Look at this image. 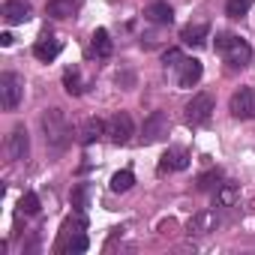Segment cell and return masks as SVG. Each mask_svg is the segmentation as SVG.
Returning a JSON list of instances; mask_svg holds the SVG:
<instances>
[{
	"mask_svg": "<svg viewBox=\"0 0 255 255\" xmlns=\"http://www.w3.org/2000/svg\"><path fill=\"white\" fill-rule=\"evenodd\" d=\"M0 15H3L9 24H24L30 18V6L24 3V0H6L3 9H0Z\"/></svg>",
	"mask_w": 255,
	"mask_h": 255,
	"instance_id": "5bb4252c",
	"label": "cell"
},
{
	"mask_svg": "<svg viewBox=\"0 0 255 255\" xmlns=\"http://www.w3.org/2000/svg\"><path fill=\"white\" fill-rule=\"evenodd\" d=\"M132 183H135V174L132 171H117L111 177V192H129Z\"/></svg>",
	"mask_w": 255,
	"mask_h": 255,
	"instance_id": "7402d4cb",
	"label": "cell"
},
{
	"mask_svg": "<svg viewBox=\"0 0 255 255\" xmlns=\"http://www.w3.org/2000/svg\"><path fill=\"white\" fill-rule=\"evenodd\" d=\"M180 60H183V54H180L177 48H168V51L162 54V63H165V66H171V69H174V66H177Z\"/></svg>",
	"mask_w": 255,
	"mask_h": 255,
	"instance_id": "4316f807",
	"label": "cell"
},
{
	"mask_svg": "<svg viewBox=\"0 0 255 255\" xmlns=\"http://www.w3.org/2000/svg\"><path fill=\"white\" fill-rule=\"evenodd\" d=\"M216 51H219V57H222L231 69H243V66H249V60H252L249 42L240 39V36H234V33H216Z\"/></svg>",
	"mask_w": 255,
	"mask_h": 255,
	"instance_id": "7a4b0ae2",
	"label": "cell"
},
{
	"mask_svg": "<svg viewBox=\"0 0 255 255\" xmlns=\"http://www.w3.org/2000/svg\"><path fill=\"white\" fill-rule=\"evenodd\" d=\"M144 18L153 21V24H171L174 21V9L165 3V0H156V3L144 6Z\"/></svg>",
	"mask_w": 255,
	"mask_h": 255,
	"instance_id": "2e32d148",
	"label": "cell"
},
{
	"mask_svg": "<svg viewBox=\"0 0 255 255\" xmlns=\"http://www.w3.org/2000/svg\"><path fill=\"white\" fill-rule=\"evenodd\" d=\"M33 54H36L42 63H51V60L60 54V39H54L51 33H42V36L36 39V45H33Z\"/></svg>",
	"mask_w": 255,
	"mask_h": 255,
	"instance_id": "7c38bea8",
	"label": "cell"
},
{
	"mask_svg": "<svg viewBox=\"0 0 255 255\" xmlns=\"http://www.w3.org/2000/svg\"><path fill=\"white\" fill-rule=\"evenodd\" d=\"M210 114H213V96H210V93H195V96L186 102V123H189V126L207 123Z\"/></svg>",
	"mask_w": 255,
	"mask_h": 255,
	"instance_id": "5b68a950",
	"label": "cell"
},
{
	"mask_svg": "<svg viewBox=\"0 0 255 255\" xmlns=\"http://www.w3.org/2000/svg\"><path fill=\"white\" fill-rule=\"evenodd\" d=\"M219 180H222V174L213 168V171H204V174L198 177V183H195V186H198L201 192H216V189H219Z\"/></svg>",
	"mask_w": 255,
	"mask_h": 255,
	"instance_id": "cb8c5ba5",
	"label": "cell"
},
{
	"mask_svg": "<svg viewBox=\"0 0 255 255\" xmlns=\"http://www.w3.org/2000/svg\"><path fill=\"white\" fill-rule=\"evenodd\" d=\"M42 132H45V144L51 150H63L72 141V129H69V120L60 108H48L42 114Z\"/></svg>",
	"mask_w": 255,
	"mask_h": 255,
	"instance_id": "6da1fadb",
	"label": "cell"
},
{
	"mask_svg": "<svg viewBox=\"0 0 255 255\" xmlns=\"http://www.w3.org/2000/svg\"><path fill=\"white\" fill-rule=\"evenodd\" d=\"M132 132H135V126H132V117L126 111H117L114 117L105 120V135L111 138V144H129Z\"/></svg>",
	"mask_w": 255,
	"mask_h": 255,
	"instance_id": "277c9868",
	"label": "cell"
},
{
	"mask_svg": "<svg viewBox=\"0 0 255 255\" xmlns=\"http://www.w3.org/2000/svg\"><path fill=\"white\" fill-rule=\"evenodd\" d=\"M21 96H24L21 75H15V72H3V75H0V102H3L6 111H15L21 105Z\"/></svg>",
	"mask_w": 255,
	"mask_h": 255,
	"instance_id": "3957f363",
	"label": "cell"
},
{
	"mask_svg": "<svg viewBox=\"0 0 255 255\" xmlns=\"http://www.w3.org/2000/svg\"><path fill=\"white\" fill-rule=\"evenodd\" d=\"M207 36H210V24H204V21H198V24H186L183 33H180V39H183L186 45H192V48L204 45Z\"/></svg>",
	"mask_w": 255,
	"mask_h": 255,
	"instance_id": "e0dca14e",
	"label": "cell"
},
{
	"mask_svg": "<svg viewBox=\"0 0 255 255\" xmlns=\"http://www.w3.org/2000/svg\"><path fill=\"white\" fill-rule=\"evenodd\" d=\"M102 135H105V123H102L99 117H90V120L81 126L78 141H81V144H93V141H99Z\"/></svg>",
	"mask_w": 255,
	"mask_h": 255,
	"instance_id": "d6986e66",
	"label": "cell"
},
{
	"mask_svg": "<svg viewBox=\"0 0 255 255\" xmlns=\"http://www.w3.org/2000/svg\"><path fill=\"white\" fill-rule=\"evenodd\" d=\"M252 9V0H225V15L228 18H243Z\"/></svg>",
	"mask_w": 255,
	"mask_h": 255,
	"instance_id": "603a6c76",
	"label": "cell"
},
{
	"mask_svg": "<svg viewBox=\"0 0 255 255\" xmlns=\"http://www.w3.org/2000/svg\"><path fill=\"white\" fill-rule=\"evenodd\" d=\"M87 195H90V186H87V183H78V186L72 189V207H75L78 213L87 207Z\"/></svg>",
	"mask_w": 255,
	"mask_h": 255,
	"instance_id": "d4e9b609",
	"label": "cell"
},
{
	"mask_svg": "<svg viewBox=\"0 0 255 255\" xmlns=\"http://www.w3.org/2000/svg\"><path fill=\"white\" fill-rule=\"evenodd\" d=\"M174 69H177V84H180V87L198 84V81H201V72H204V69H201V60H195V57H183Z\"/></svg>",
	"mask_w": 255,
	"mask_h": 255,
	"instance_id": "9c48e42d",
	"label": "cell"
},
{
	"mask_svg": "<svg viewBox=\"0 0 255 255\" xmlns=\"http://www.w3.org/2000/svg\"><path fill=\"white\" fill-rule=\"evenodd\" d=\"M117 84L120 87H132L135 84V75L132 72H117Z\"/></svg>",
	"mask_w": 255,
	"mask_h": 255,
	"instance_id": "83f0119b",
	"label": "cell"
},
{
	"mask_svg": "<svg viewBox=\"0 0 255 255\" xmlns=\"http://www.w3.org/2000/svg\"><path fill=\"white\" fill-rule=\"evenodd\" d=\"M183 168H189V153L183 147H171V150L162 153L159 171H183Z\"/></svg>",
	"mask_w": 255,
	"mask_h": 255,
	"instance_id": "8fae6325",
	"label": "cell"
},
{
	"mask_svg": "<svg viewBox=\"0 0 255 255\" xmlns=\"http://www.w3.org/2000/svg\"><path fill=\"white\" fill-rule=\"evenodd\" d=\"M18 210H21V213H27V216L39 213V198H36V192H24V195H21V201H18Z\"/></svg>",
	"mask_w": 255,
	"mask_h": 255,
	"instance_id": "484cf974",
	"label": "cell"
},
{
	"mask_svg": "<svg viewBox=\"0 0 255 255\" xmlns=\"http://www.w3.org/2000/svg\"><path fill=\"white\" fill-rule=\"evenodd\" d=\"M63 87H66L69 96H81V93H84V81H81L78 66H69V69L63 72Z\"/></svg>",
	"mask_w": 255,
	"mask_h": 255,
	"instance_id": "ffe728a7",
	"label": "cell"
},
{
	"mask_svg": "<svg viewBox=\"0 0 255 255\" xmlns=\"http://www.w3.org/2000/svg\"><path fill=\"white\" fill-rule=\"evenodd\" d=\"M90 240L84 237V231H75V234H60L57 240V252H66V255H78V252H87Z\"/></svg>",
	"mask_w": 255,
	"mask_h": 255,
	"instance_id": "4fadbf2b",
	"label": "cell"
},
{
	"mask_svg": "<svg viewBox=\"0 0 255 255\" xmlns=\"http://www.w3.org/2000/svg\"><path fill=\"white\" fill-rule=\"evenodd\" d=\"M111 51H114V45H111V36H108V30H93V36H90V54H96V57H111Z\"/></svg>",
	"mask_w": 255,
	"mask_h": 255,
	"instance_id": "ac0fdd59",
	"label": "cell"
},
{
	"mask_svg": "<svg viewBox=\"0 0 255 255\" xmlns=\"http://www.w3.org/2000/svg\"><path fill=\"white\" fill-rule=\"evenodd\" d=\"M6 153H9L12 162L27 159V153H30V135H27L24 126H15V129L9 132V138H6Z\"/></svg>",
	"mask_w": 255,
	"mask_h": 255,
	"instance_id": "ba28073f",
	"label": "cell"
},
{
	"mask_svg": "<svg viewBox=\"0 0 255 255\" xmlns=\"http://www.w3.org/2000/svg\"><path fill=\"white\" fill-rule=\"evenodd\" d=\"M0 45L9 48V45H12V33H0Z\"/></svg>",
	"mask_w": 255,
	"mask_h": 255,
	"instance_id": "f1b7e54d",
	"label": "cell"
},
{
	"mask_svg": "<svg viewBox=\"0 0 255 255\" xmlns=\"http://www.w3.org/2000/svg\"><path fill=\"white\" fill-rule=\"evenodd\" d=\"M237 198H240V186L237 183H219V189H216V204L219 207H231Z\"/></svg>",
	"mask_w": 255,
	"mask_h": 255,
	"instance_id": "44dd1931",
	"label": "cell"
},
{
	"mask_svg": "<svg viewBox=\"0 0 255 255\" xmlns=\"http://www.w3.org/2000/svg\"><path fill=\"white\" fill-rule=\"evenodd\" d=\"M216 225H219V213H216V210H198V213L189 219L186 231H189V234H210V231H216Z\"/></svg>",
	"mask_w": 255,
	"mask_h": 255,
	"instance_id": "30bf717a",
	"label": "cell"
},
{
	"mask_svg": "<svg viewBox=\"0 0 255 255\" xmlns=\"http://www.w3.org/2000/svg\"><path fill=\"white\" fill-rule=\"evenodd\" d=\"M84 0H48L45 3V12L51 18H72L78 9H81Z\"/></svg>",
	"mask_w": 255,
	"mask_h": 255,
	"instance_id": "9a60e30c",
	"label": "cell"
},
{
	"mask_svg": "<svg viewBox=\"0 0 255 255\" xmlns=\"http://www.w3.org/2000/svg\"><path fill=\"white\" fill-rule=\"evenodd\" d=\"M168 129H171V123H168L165 111H150V117L141 126V138H144V144H153V141H162L168 135Z\"/></svg>",
	"mask_w": 255,
	"mask_h": 255,
	"instance_id": "52a82bcc",
	"label": "cell"
},
{
	"mask_svg": "<svg viewBox=\"0 0 255 255\" xmlns=\"http://www.w3.org/2000/svg\"><path fill=\"white\" fill-rule=\"evenodd\" d=\"M228 111H231L237 120H252V117H255V90H252V87L234 90L231 99H228Z\"/></svg>",
	"mask_w": 255,
	"mask_h": 255,
	"instance_id": "8992f818",
	"label": "cell"
}]
</instances>
